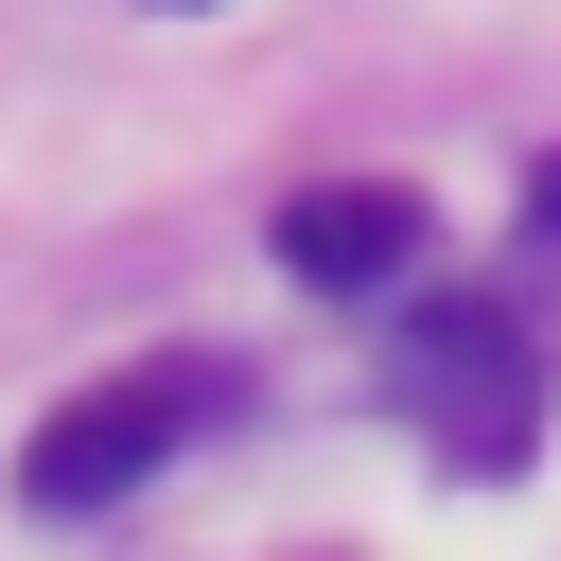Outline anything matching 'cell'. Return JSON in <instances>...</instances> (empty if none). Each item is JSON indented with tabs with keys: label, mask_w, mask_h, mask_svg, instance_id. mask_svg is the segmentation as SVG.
Here are the masks:
<instances>
[{
	"label": "cell",
	"mask_w": 561,
	"mask_h": 561,
	"mask_svg": "<svg viewBox=\"0 0 561 561\" xmlns=\"http://www.w3.org/2000/svg\"><path fill=\"white\" fill-rule=\"evenodd\" d=\"M193 421H228V368L210 351H158V368H105V386H70L53 421H35V456H18V491L35 508H123Z\"/></svg>",
	"instance_id": "cell-1"
},
{
	"label": "cell",
	"mask_w": 561,
	"mask_h": 561,
	"mask_svg": "<svg viewBox=\"0 0 561 561\" xmlns=\"http://www.w3.org/2000/svg\"><path fill=\"white\" fill-rule=\"evenodd\" d=\"M403 403L438 421V456H456V473H526L543 351H526L491 298H421V316H403Z\"/></svg>",
	"instance_id": "cell-2"
},
{
	"label": "cell",
	"mask_w": 561,
	"mask_h": 561,
	"mask_svg": "<svg viewBox=\"0 0 561 561\" xmlns=\"http://www.w3.org/2000/svg\"><path fill=\"white\" fill-rule=\"evenodd\" d=\"M421 245H438V228H421L403 175H316V193H280V280H316V298H403Z\"/></svg>",
	"instance_id": "cell-3"
},
{
	"label": "cell",
	"mask_w": 561,
	"mask_h": 561,
	"mask_svg": "<svg viewBox=\"0 0 561 561\" xmlns=\"http://www.w3.org/2000/svg\"><path fill=\"white\" fill-rule=\"evenodd\" d=\"M175 18H193V0H175Z\"/></svg>",
	"instance_id": "cell-4"
}]
</instances>
